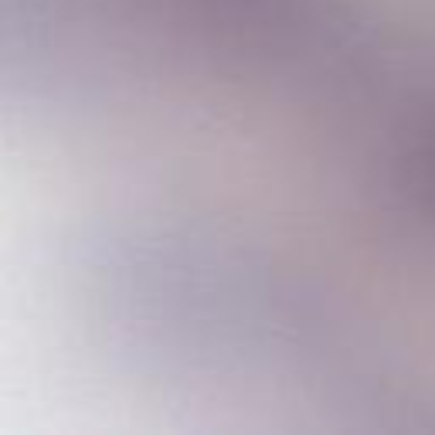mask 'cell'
<instances>
[{
    "mask_svg": "<svg viewBox=\"0 0 435 435\" xmlns=\"http://www.w3.org/2000/svg\"><path fill=\"white\" fill-rule=\"evenodd\" d=\"M208 130H211V126H208ZM204 140H208V136H204ZM204 146V143H201ZM197 156H201V153H197ZM194 163H197V160H194ZM191 174H194V170H191ZM187 180H191V177H187ZM184 191H187V187H184ZM180 197H184V194H180ZM177 208H180V204H177ZM174 218H177V211H174ZM170 224H174V221H170ZM167 235H170V231H167ZM163 241H167V238H163ZM160 252H163V248H160ZM156 259H160V255H156ZM153 269H156V262H153ZM150 276H153V272H150ZM146 283H150V279H146ZM146 289V286H143ZM140 299H143V292H140ZM136 306H140V303H136ZM133 313H136V309H133Z\"/></svg>",
    "mask_w": 435,
    "mask_h": 435,
    "instance_id": "1",
    "label": "cell"
},
{
    "mask_svg": "<svg viewBox=\"0 0 435 435\" xmlns=\"http://www.w3.org/2000/svg\"><path fill=\"white\" fill-rule=\"evenodd\" d=\"M221 272H224V265H218V276H215V292H211V296H218V279H221ZM211 306H215V299H211ZM204 326H208V323H204ZM201 340H204V337H201ZM194 367H197V364H194ZM191 381H194V377H191ZM187 401H191V398H187Z\"/></svg>",
    "mask_w": 435,
    "mask_h": 435,
    "instance_id": "2",
    "label": "cell"
}]
</instances>
